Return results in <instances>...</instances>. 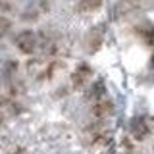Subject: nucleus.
<instances>
[{"label": "nucleus", "instance_id": "nucleus-1", "mask_svg": "<svg viewBox=\"0 0 154 154\" xmlns=\"http://www.w3.org/2000/svg\"><path fill=\"white\" fill-rule=\"evenodd\" d=\"M16 45H17V48L23 52V54H33L37 45H38V38H37V35L33 31L27 29V31H21L16 37Z\"/></svg>", "mask_w": 154, "mask_h": 154}, {"label": "nucleus", "instance_id": "nucleus-2", "mask_svg": "<svg viewBox=\"0 0 154 154\" xmlns=\"http://www.w3.org/2000/svg\"><path fill=\"white\" fill-rule=\"evenodd\" d=\"M102 41H104V35H102V31H100V27L91 29L89 35H87V38H85L87 50H89V52H96L100 46H102Z\"/></svg>", "mask_w": 154, "mask_h": 154}, {"label": "nucleus", "instance_id": "nucleus-3", "mask_svg": "<svg viewBox=\"0 0 154 154\" xmlns=\"http://www.w3.org/2000/svg\"><path fill=\"white\" fill-rule=\"evenodd\" d=\"M131 135H133V139H137V141H144V139L148 137V125L144 119L141 118H135L131 119Z\"/></svg>", "mask_w": 154, "mask_h": 154}, {"label": "nucleus", "instance_id": "nucleus-4", "mask_svg": "<svg viewBox=\"0 0 154 154\" xmlns=\"http://www.w3.org/2000/svg\"><path fill=\"white\" fill-rule=\"evenodd\" d=\"M114 112V102L112 100H98L94 106H93V114L96 118H106V116H110Z\"/></svg>", "mask_w": 154, "mask_h": 154}, {"label": "nucleus", "instance_id": "nucleus-5", "mask_svg": "<svg viewBox=\"0 0 154 154\" xmlns=\"http://www.w3.org/2000/svg\"><path fill=\"white\" fill-rule=\"evenodd\" d=\"M93 75V71L89 69V67L87 66H79L75 69V73L71 75V81H73V87H83V83L87 79H89V77Z\"/></svg>", "mask_w": 154, "mask_h": 154}, {"label": "nucleus", "instance_id": "nucleus-6", "mask_svg": "<svg viewBox=\"0 0 154 154\" xmlns=\"http://www.w3.org/2000/svg\"><path fill=\"white\" fill-rule=\"evenodd\" d=\"M102 6V0H81L77 4V12L79 14H93L96 10H100Z\"/></svg>", "mask_w": 154, "mask_h": 154}, {"label": "nucleus", "instance_id": "nucleus-7", "mask_svg": "<svg viewBox=\"0 0 154 154\" xmlns=\"http://www.w3.org/2000/svg\"><path fill=\"white\" fill-rule=\"evenodd\" d=\"M139 8V0H119V4H118V14H122V16H125V14H129V12H133V10H137Z\"/></svg>", "mask_w": 154, "mask_h": 154}, {"label": "nucleus", "instance_id": "nucleus-8", "mask_svg": "<svg viewBox=\"0 0 154 154\" xmlns=\"http://www.w3.org/2000/svg\"><path fill=\"white\" fill-rule=\"evenodd\" d=\"M102 94H104V85H102V81H96V83L89 89L87 98H89V100H98Z\"/></svg>", "mask_w": 154, "mask_h": 154}, {"label": "nucleus", "instance_id": "nucleus-9", "mask_svg": "<svg viewBox=\"0 0 154 154\" xmlns=\"http://www.w3.org/2000/svg\"><path fill=\"white\" fill-rule=\"evenodd\" d=\"M10 27H12V21H10L6 16H2V14H0V35H4Z\"/></svg>", "mask_w": 154, "mask_h": 154}, {"label": "nucleus", "instance_id": "nucleus-10", "mask_svg": "<svg viewBox=\"0 0 154 154\" xmlns=\"http://www.w3.org/2000/svg\"><path fill=\"white\" fill-rule=\"evenodd\" d=\"M10 6H8V4L6 2H2V0H0V10H8Z\"/></svg>", "mask_w": 154, "mask_h": 154}, {"label": "nucleus", "instance_id": "nucleus-11", "mask_svg": "<svg viewBox=\"0 0 154 154\" xmlns=\"http://www.w3.org/2000/svg\"><path fill=\"white\" fill-rule=\"evenodd\" d=\"M150 64H152V67H154V54H152V60H150Z\"/></svg>", "mask_w": 154, "mask_h": 154}]
</instances>
